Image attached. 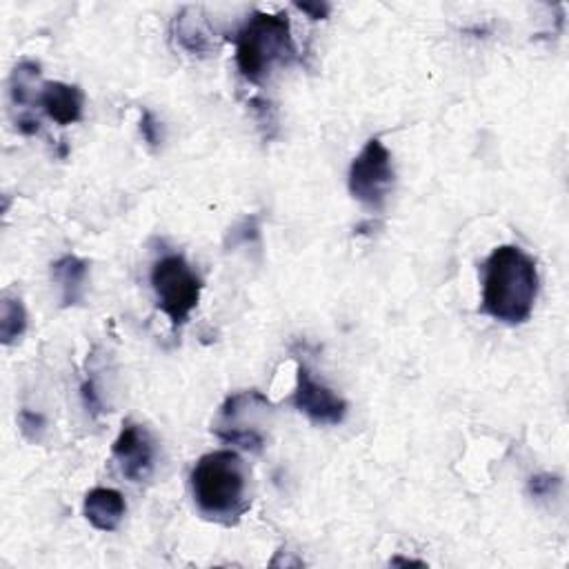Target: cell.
Segmentation results:
<instances>
[{
	"mask_svg": "<svg viewBox=\"0 0 569 569\" xmlns=\"http://www.w3.org/2000/svg\"><path fill=\"white\" fill-rule=\"evenodd\" d=\"M536 260L518 245L497 247L483 267V314L505 325L525 323L538 299Z\"/></svg>",
	"mask_w": 569,
	"mask_h": 569,
	"instance_id": "cell-1",
	"label": "cell"
},
{
	"mask_svg": "<svg viewBox=\"0 0 569 569\" xmlns=\"http://www.w3.org/2000/svg\"><path fill=\"white\" fill-rule=\"evenodd\" d=\"M189 486L203 518L232 525L249 510L247 465L234 449H216L201 456Z\"/></svg>",
	"mask_w": 569,
	"mask_h": 569,
	"instance_id": "cell-2",
	"label": "cell"
},
{
	"mask_svg": "<svg viewBox=\"0 0 569 569\" xmlns=\"http://www.w3.org/2000/svg\"><path fill=\"white\" fill-rule=\"evenodd\" d=\"M297 54L288 14L254 12L236 34V65L245 80L260 82L276 65Z\"/></svg>",
	"mask_w": 569,
	"mask_h": 569,
	"instance_id": "cell-3",
	"label": "cell"
},
{
	"mask_svg": "<svg viewBox=\"0 0 569 569\" xmlns=\"http://www.w3.org/2000/svg\"><path fill=\"white\" fill-rule=\"evenodd\" d=\"M149 282L160 312L176 330L185 325L189 314L199 308L203 280L182 254H167L158 258L152 267Z\"/></svg>",
	"mask_w": 569,
	"mask_h": 569,
	"instance_id": "cell-4",
	"label": "cell"
},
{
	"mask_svg": "<svg viewBox=\"0 0 569 569\" xmlns=\"http://www.w3.org/2000/svg\"><path fill=\"white\" fill-rule=\"evenodd\" d=\"M394 163L381 138H369L352 160L347 185L349 194L369 210H381L394 187Z\"/></svg>",
	"mask_w": 569,
	"mask_h": 569,
	"instance_id": "cell-5",
	"label": "cell"
},
{
	"mask_svg": "<svg viewBox=\"0 0 569 569\" xmlns=\"http://www.w3.org/2000/svg\"><path fill=\"white\" fill-rule=\"evenodd\" d=\"M292 405L316 425H338L347 416V403L327 386L319 383L303 362L297 371V390L292 397Z\"/></svg>",
	"mask_w": 569,
	"mask_h": 569,
	"instance_id": "cell-6",
	"label": "cell"
},
{
	"mask_svg": "<svg viewBox=\"0 0 569 569\" xmlns=\"http://www.w3.org/2000/svg\"><path fill=\"white\" fill-rule=\"evenodd\" d=\"M112 454L121 465L123 477L132 483H143L154 471V443L143 425L132 421L123 423L119 438L112 445Z\"/></svg>",
	"mask_w": 569,
	"mask_h": 569,
	"instance_id": "cell-7",
	"label": "cell"
},
{
	"mask_svg": "<svg viewBox=\"0 0 569 569\" xmlns=\"http://www.w3.org/2000/svg\"><path fill=\"white\" fill-rule=\"evenodd\" d=\"M171 34L176 45L192 56H210L219 49L214 27L201 8H185L174 19Z\"/></svg>",
	"mask_w": 569,
	"mask_h": 569,
	"instance_id": "cell-8",
	"label": "cell"
},
{
	"mask_svg": "<svg viewBox=\"0 0 569 569\" xmlns=\"http://www.w3.org/2000/svg\"><path fill=\"white\" fill-rule=\"evenodd\" d=\"M38 105L58 125H74L82 119L85 93L78 85L67 82H43Z\"/></svg>",
	"mask_w": 569,
	"mask_h": 569,
	"instance_id": "cell-9",
	"label": "cell"
},
{
	"mask_svg": "<svg viewBox=\"0 0 569 569\" xmlns=\"http://www.w3.org/2000/svg\"><path fill=\"white\" fill-rule=\"evenodd\" d=\"M127 505L119 490L93 488L82 503V514L89 525L99 532H116L125 518Z\"/></svg>",
	"mask_w": 569,
	"mask_h": 569,
	"instance_id": "cell-10",
	"label": "cell"
},
{
	"mask_svg": "<svg viewBox=\"0 0 569 569\" xmlns=\"http://www.w3.org/2000/svg\"><path fill=\"white\" fill-rule=\"evenodd\" d=\"M52 278L58 282V288H60L63 308L80 305L85 301L89 263L74 254H65L52 265Z\"/></svg>",
	"mask_w": 569,
	"mask_h": 569,
	"instance_id": "cell-11",
	"label": "cell"
},
{
	"mask_svg": "<svg viewBox=\"0 0 569 569\" xmlns=\"http://www.w3.org/2000/svg\"><path fill=\"white\" fill-rule=\"evenodd\" d=\"M38 80H41V65L38 63H34V60L19 63L12 71V78H10L12 103L14 105H30L34 101L38 103V97H41Z\"/></svg>",
	"mask_w": 569,
	"mask_h": 569,
	"instance_id": "cell-12",
	"label": "cell"
},
{
	"mask_svg": "<svg viewBox=\"0 0 569 569\" xmlns=\"http://www.w3.org/2000/svg\"><path fill=\"white\" fill-rule=\"evenodd\" d=\"M27 330V312L19 297L5 294L0 303V341L3 345L16 343Z\"/></svg>",
	"mask_w": 569,
	"mask_h": 569,
	"instance_id": "cell-13",
	"label": "cell"
},
{
	"mask_svg": "<svg viewBox=\"0 0 569 569\" xmlns=\"http://www.w3.org/2000/svg\"><path fill=\"white\" fill-rule=\"evenodd\" d=\"M19 427H21V434L32 440V443H38L45 434V427H47V421L43 414L38 412H32V410H21L19 414Z\"/></svg>",
	"mask_w": 569,
	"mask_h": 569,
	"instance_id": "cell-14",
	"label": "cell"
},
{
	"mask_svg": "<svg viewBox=\"0 0 569 569\" xmlns=\"http://www.w3.org/2000/svg\"><path fill=\"white\" fill-rule=\"evenodd\" d=\"M558 488H560V479L551 477V473H536V477H532L527 483V490L534 499H547L556 494Z\"/></svg>",
	"mask_w": 569,
	"mask_h": 569,
	"instance_id": "cell-15",
	"label": "cell"
},
{
	"mask_svg": "<svg viewBox=\"0 0 569 569\" xmlns=\"http://www.w3.org/2000/svg\"><path fill=\"white\" fill-rule=\"evenodd\" d=\"M80 397H82V405H85V410H87L93 419H99V416L105 412L103 401H101V392L97 390V383H93L91 378H87V381L82 383V388H80Z\"/></svg>",
	"mask_w": 569,
	"mask_h": 569,
	"instance_id": "cell-16",
	"label": "cell"
},
{
	"mask_svg": "<svg viewBox=\"0 0 569 569\" xmlns=\"http://www.w3.org/2000/svg\"><path fill=\"white\" fill-rule=\"evenodd\" d=\"M141 136H143V141H145L152 149H158L160 143H163L160 125H158L156 116H154L149 110H143V116H141Z\"/></svg>",
	"mask_w": 569,
	"mask_h": 569,
	"instance_id": "cell-17",
	"label": "cell"
},
{
	"mask_svg": "<svg viewBox=\"0 0 569 569\" xmlns=\"http://www.w3.org/2000/svg\"><path fill=\"white\" fill-rule=\"evenodd\" d=\"M297 10L308 14L312 21H325L332 14V5L327 3H297Z\"/></svg>",
	"mask_w": 569,
	"mask_h": 569,
	"instance_id": "cell-18",
	"label": "cell"
},
{
	"mask_svg": "<svg viewBox=\"0 0 569 569\" xmlns=\"http://www.w3.org/2000/svg\"><path fill=\"white\" fill-rule=\"evenodd\" d=\"M16 127H19V132H21V134H25V136H34V134H38L41 123H38L36 119H32V116H21V119H19V123H16Z\"/></svg>",
	"mask_w": 569,
	"mask_h": 569,
	"instance_id": "cell-19",
	"label": "cell"
},
{
	"mask_svg": "<svg viewBox=\"0 0 569 569\" xmlns=\"http://www.w3.org/2000/svg\"><path fill=\"white\" fill-rule=\"evenodd\" d=\"M392 565H419V567H423L425 562H421V560H408V558H394Z\"/></svg>",
	"mask_w": 569,
	"mask_h": 569,
	"instance_id": "cell-20",
	"label": "cell"
}]
</instances>
